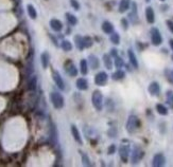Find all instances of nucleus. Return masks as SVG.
I'll return each mask as SVG.
<instances>
[{
    "label": "nucleus",
    "instance_id": "nucleus-21",
    "mask_svg": "<svg viewBox=\"0 0 173 167\" xmlns=\"http://www.w3.org/2000/svg\"><path fill=\"white\" fill-rule=\"evenodd\" d=\"M50 141L52 142L53 144L57 143V130L56 127L53 123H51L50 125Z\"/></svg>",
    "mask_w": 173,
    "mask_h": 167
},
{
    "label": "nucleus",
    "instance_id": "nucleus-43",
    "mask_svg": "<svg viewBox=\"0 0 173 167\" xmlns=\"http://www.w3.org/2000/svg\"><path fill=\"white\" fill-rule=\"evenodd\" d=\"M110 56H113V57H116V56H118V51H117V49H112L110 50Z\"/></svg>",
    "mask_w": 173,
    "mask_h": 167
},
{
    "label": "nucleus",
    "instance_id": "nucleus-10",
    "mask_svg": "<svg viewBox=\"0 0 173 167\" xmlns=\"http://www.w3.org/2000/svg\"><path fill=\"white\" fill-rule=\"evenodd\" d=\"M128 18L132 23H137L138 22V14H137V3L132 2L131 3V13L128 14Z\"/></svg>",
    "mask_w": 173,
    "mask_h": 167
},
{
    "label": "nucleus",
    "instance_id": "nucleus-19",
    "mask_svg": "<svg viewBox=\"0 0 173 167\" xmlns=\"http://www.w3.org/2000/svg\"><path fill=\"white\" fill-rule=\"evenodd\" d=\"M146 18H147V21L149 23H154L155 13H154V10H153L151 6H148V8L146 9Z\"/></svg>",
    "mask_w": 173,
    "mask_h": 167
},
{
    "label": "nucleus",
    "instance_id": "nucleus-16",
    "mask_svg": "<svg viewBox=\"0 0 173 167\" xmlns=\"http://www.w3.org/2000/svg\"><path fill=\"white\" fill-rule=\"evenodd\" d=\"M148 91L150 92V94H152V95H158L159 91H160L159 84L157 83V82H152V83L149 85Z\"/></svg>",
    "mask_w": 173,
    "mask_h": 167
},
{
    "label": "nucleus",
    "instance_id": "nucleus-12",
    "mask_svg": "<svg viewBox=\"0 0 173 167\" xmlns=\"http://www.w3.org/2000/svg\"><path fill=\"white\" fill-rule=\"evenodd\" d=\"M70 130H71V134H72V137H74V141L77 142L79 145H82V144H83V140H82L81 133H80L79 129L77 128V126L71 125V127H70Z\"/></svg>",
    "mask_w": 173,
    "mask_h": 167
},
{
    "label": "nucleus",
    "instance_id": "nucleus-9",
    "mask_svg": "<svg viewBox=\"0 0 173 167\" xmlns=\"http://www.w3.org/2000/svg\"><path fill=\"white\" fill-rule=\"evenodd\" d=\"M130 146L128 145H121L119 148V155H120V159L123 163H126L128 159V155H130Z\"/></svg>",
    "mask_w": 173,
    "mask_h": 167
},
{
    "label": "nucleus",
    "instance_id": "nucleus-3",
    "mask_svg": "<svg viewBox=\"0 0 173 167\" xmlns=\"http://www.w3.org/2000/svg\"><path fill=\"white\" fill-rule=\"evenodd\" d=\"M140 127V121L136 115H131L126 122V130L128 133H133Z\"/></svg>",
    "mask_w": 173,
    "mask_h": 167
},
{
    "label": "nucleus",
    "instance_id": "nucleus-28",
    "mask_svg": "<svg viewBox=\"0 0 173 167\" xmlns=\"http://www.w3.org/2000/svg\"><path fill=\"white\" fill-rule=\"evenodd\" d=\"M65 17H66L68 23H69L70 26H75V24L77 23V18L74 16V14H71V13H66Z\"/></svg>",
    "mask_w": 173,
    "mask_h": 167
},
{
    "label": "nucleus",
    "instance_id": "nucleus-32",
    "mask_svg": "<svg viewBox=\"0 0 173 167\" xmlns=\"http://www.w3.org/2000/svg\"><path fill=\"white\" fill-rule=\"evenodd\" d=\"M80 153H81V159H82V163H83V165L84 166H90L92 165L88 155H86L85 152H82V151H80Z\"/></svg>",
    "mask_w": 173,
    "mask_h": 167
},
{
    "label": "nucleus",
    "instance_id": "nucleus-25",
    "mask_svg": "<svg viewBox=\"0 0 173 167\" xmlns=\"http://www.w3.org/2000/svg\"><path fill=\"white\" fill-rule=\"evenodd\" d=\"M80 72L82 75H86L88 73V61L86 59H81L80 61Z\"/></svg>",
    "mask_w": 173,
    "mask_h": 167
},
{
    "label": "nucleus",
    "instance_id": "nucleus-1",
    "mask_svg": "<svg viewBox=\"0 0 173 167\" xmlns=\"http://www.w3.org/2000/svg\"><path fill=\"white\" fill-rule=\"evenodd\" d=\"M92 103L97 111H102L103 109V95L99 90H95L92 95Z\"/></svg>",
    "mask_w": 173,
    "mask_h": 167
},
{
    "label": "nucleus",
    "instance_id": "nucleus-38",
    "mask_svg": "<svg viewBox=\"0 0 173 167\" xmlns=\"http://www.w3.org/2000/svg\"><path fill=\"white\" fill-rule=\"evenodd\" d=\"M70 5H71L72 8H74V10H75V11H79L80 8H81L77 0H70Z\"/></svg>",
    "mask_w": 173,
    "mask_h": 167
},
{
    "label": "nucleus",
    "instance_id": "nucleus-31",
    "mask_svg": "<svg viewBox=\"0 0 173 167\" xmlns=\"http://www.w3.org/2000/svg\"><path fill=\"white\" fill-rule=\"evenodd\" d=\"M156 111L158 112V114H160V115H167L168 114L167 107L164 106L163 104H157L156 105Z\"/></svg>",
    "mask_w": 173,
    "mask_h": 167
},
{
    "label": "nucleus",
    "instance_id": "nucleus-41",
    "mask_svg": "<svg viewBox=\"0 0 173 167\" xmlns=\"http://www.w3.org/2000/svg\"><path fill=\"white\" fill-rule=\"evenodd\" d=\"M167 96H168V103L171 104L172 107H173V93L171 92V91H169L168 94H167Z\"/></svg>",
    "mask_w": 173,
    "mask_h": 167
},
{
    "label": "nucleus",
    "instance_id": "nucleus-13",
    "mask_svg": "<svg viewBox=\"0 0 173 167\" xmlns=\"http://www.w3.org/2000/svg\"><path fill=\"white\" fill-rule=\"evenodd\" d=\"M49 24H50V28L52 29L54 32H61V31L63 30V26H64L61 20H59V19H55V18L51 19Z\"/></svg>",
    "mask_w": 173,
    "mask_h": 167
},
{
    "label": "nucleus",
    "instance_id": "nucleus-5",
    "mask_svg": "<svg viewBox=\"0 0 173 167\" xmlns=\"http://www.w3.org/2000/svg\"><path fill=\"white\" fill-rule=\"evenodd\" d=\"M64 69H65L66 73H67L69 76L71 77H75L77 75V67L74 66V64L72 63L71 59H67L64 64Z\"/></svg>",
    "mask_w": 173,
    "mask_h": 167
},
{
    "label": "nucleus",
    "instance_id": "nucleus-37",
    "mask_svg": "<svg viewBox=\"0 0 173 167\" xmlns=\"http://www.w3.org/2000/svg\"><path fill=\"white\" fill-rule=\"evenodd\" d=\"M107 134L110 135V137H116V135H117V128H115V127H112V128H110L107 130Z\"/></svg>",
    "mask_w": 173,
    "mask_h": 167
},
{
    "label": "nucleus",
    "instance_id": "nucleus-24",
    "mask_svg": "<svg viewBox=\"0 0 173 167\" xmlns=\"http://www.w3.org/2000/svg\"><path fill=\"white\" fill-rule=\"evenodd\" d=\"M74 43L75 47L79 51H82L83 49H85L84 47V42H83V37L80 36V35H75L74 36Z\"/></svg>",
    "mask_w": 173,
    "mask_h": 167
},
{
    "label": "nucleus",
    "instance_id": "nucleus-44",
    "mask_svg": "<svg viewBox=\"0 0 173 167\" xmlns=\"http://www.w3.org/2000/svg\"><path fill=\"white\" fill-rule=\"evenodd\" d=\"M48 35H49V37L51 38V40L53 41V44H54V46H56V47H59V43H57V39L55 38V37H53L51 34H48Z\"/></svg>",
    "mask_w": 173,
    "mask_h": 167
},
{
    "label": "nucleus",
    "instance_id": "nucleus-7",
    "mask_svg": "<svg viewBox=\"0 0 173 167\" xmlns=\"http://www.w3.org/2000/svg\"><path fill=\"white\" fill-rule=\"evenodd\" d=\"M52 78H53V81H54L55 85L59 87V90H65V83H64L63 77L61 76L59 71L52 70Z\"/></svg>",
    "mask_w": 173,
    "mask_h": 167
},
{
    "label": "nucleus",
    "instance_id": "nucleus-11",
    "mask_svg": "<svg viewBox=\"0 0 173 167\" xmlns=\"http://www.w3.org/2000/svg\"><path fill=\"white\" fill-rule=\"evenodd\" d=\"M166 163V158L163 153H157V155H154L152 161V165L154 167H160L164 166Z\"/></svg>",
    "mask_w": 173,
    "mask_h": 167
},
{
    "label": "nucleus",
    "instance_id": "nucleus-18",
    "mask_svg": "<svg viewBox=\"0 0 173 167\" xmlns=\"http://www.w3.org/2000/svg\"><path fill=\"white\" fill-rule=\"evenodd\" d=\"M128 59H130L131 64L133 66V68L138 69V61H137L136 55H135V53L133 52L132 49H130V50L128 51Z\"/></svg>",
    "mask_w": 173,
    "mask_h": 167
},
{
    "label": "nucleus",
    "instance_id": "nucleus-47",
    "mask_svg": "<svg viewBox=\"0 0 173 167\" xmlns=\"http://www.w3.org/2000/svg\"><path fill=\"white\" fill-rule=\"evenodd\" d=\"M160 1H165V0H160Z\"/></svg>",
    "mask_w": 173,
    "mask_h": 167
},
{
    "label": "nucleus",
    "instance_id": "nucleus-36",
    "mask_svg": "<svg viewBox=\"0 0 173 167\" xmlns=\"http://www.w3.org/2000/svg\"><path fill=\"white\" fill-rule=\"evenodd\" d=\"M165 74H166V77H167L168 82H169L170 84L173 85V71L167 69V70L165 71Z\"/></svg>",
    "mask_w": 173,
    "mask_h": 167
},
{
    "label": "nucleus",
    "instance_id": "nucleus-17",
    "mask_svg": "<svg viewBox=\"0 0 173 167\" xmlns=\"http://www.w3.org/2000/svg\"><path fill=\"white\" fill-rule=\"evenodd\" d=\"M75 86L79 90L81 91H85L88 89V82L86 78L84 77H81V78H77V83H75Z\"/></svg>",
    "mask_w": 173,
    "mask_h": 167
},
{
    "label": "nucleus",
    "instance_id": "nucleus-2",
    "mask_svg": "<svg viewBox=\"0 0 173 167\" xmlns=\"http://www.w3.org/2000/svg\"><path fill=\"white\" fill-rule=\"evenodd\" d=\"M50 101L55 109H62L65 105V99L59 92H51Z\"/></svg>",
    "mask_w": 173,
    "mask_h": 167
},
{
    "label": "nucleus",
    "instance_id": "nucleus-20",
    "mask_svg": "<svg viewBox=\"0 0 173 167\" xmlns=\"http://www.w3.org/2000/svg\"><path fill=\"white\" fill-rule=\"evenodd\" d=\"M131 3H132L131 0H120V3H119V8H118L119 13L126 12V11L130 9Z\"/></svg>",
    "mask_w": 173,
    "mask_h": 167
},
{
    "label": "nucleus",
    "instance_id": "nucleus-34",
    "mask_svg": "<svg viewBox=\"0 0 173 167\" xmlns=\"http://www.w3.org/2000/svg\"><path fill=\"white\" fill-rule=\"evenodd\" d=\"M83 42H84V47L85 48H90L94 44V40L90 36H84L83 37Z\"/></svg>",
    "mask_w": 173,
    "mask_h": 167
},
{
    "label": "nucleus",
    "instance_id": "nucleus-33",
    "mask_svg": "<svg viewBox=\"0 0 173 167\" xmlns=\"http://www.w3.org/2000/svg\"><path fill=\"white\" fill-rule=\"evenodd\" d=\"M110 41L114 44H116V46L119 44L120 43V35L117 32H113L112 34H110Z\"/></svg>",
    "mask_w": 173,
    "mask_h": 167
},
{
    "label": "nucleus",
    "instance_id": "nucleus-6",
    "mask_svg": "<svg viewBox=\"0 0 173 167\" xmlns=\"http://www.w3.org/2000/svg\"><path fill=\"white\" fill-rule=\"evenodd\" d=\"M145 155V152L141 150L139 147H135L132 151V158H131V161H132V164H137Z\"/></svg>",
    "mask_w": 173,
    "mask_h": 167
},
{
    "label": "nucleus",
    "instance_id": "nucleus-39",
    "mask_svg": "<svg viewBox=\"0 0 173 167\" xmlns=\"http://www.w3.org/2000/svg\"><path fill=\"white\" fill-rule=\"evenodd\" d=\"M116 145L115 144H112L110 147H108V149H107V153L108 155H114L115 152H116Z\"/></svg>",
    "mask_w": 173,
    "mask_h": 167
},
{
    "label": "nucleus",
    "instance_id": "nucleus-40",
    "mask_svg": "<svg viewBox=\"0 0 173 167\" xmlns=\"http://www.w3.org/2000/svg\"><path fill=\"white\" fill-rule=\"evenodd\" d=\"M121 26H122L123 30H128V20L126 18H122L121 19Z\"/></svg>",
    "mask_w": 173,
    "mask_h": 167
},
{
    "label": "nucleus",
    "instance_id": "nucleus-8",
    "mask_svg": "<svg viewBox=\"0 0 173 167\" xmlns=\"http://www.w3.org/2000/svg\"><path fill=\"white\" fill-rule=\"evenodd\" d=\"M107 81H108L107 74H106V72H103V71L99 72L98 74L95 76V84H96L97 86H101V87L105 86Z\"/></svg>",
    "mask_w": 173,
    "mask_h": 167
},
{
    "label": "nucleus",
    "instance_id": "nucleus-15",
    "mask_svg": "<svg viewBox=\"0 0 173 167\" xmlns=\"http://www.w3.org/2000/svg\"><path fill=\"white\" fill-rule=\"evenodd\" d=\"M101 28H102V31L107 35L112 34V33L114 32V26H113L112 22H110L108 20H105V21L102 22Z\"/></svg>",
    "mask_w": 173,
    "mask_h": 167
},
{
    "label": "nucleus",
    "instance_id": "nucleus-30",
    "mask_svg": "<svg viewBox=\"0 0 173 167\" xmlns=\"http://www.w3.org/2000/svg\"><path fill=\"white\" fill-rule=\"evenodd\" d=\"M61 48L65 52H70L72 50V43L69 40H63L61 42Z\"/></svg>",
    "mask_w": 173,
    "mask_h": 167
},
{
    "label": "nucleus",
    "instance_id": "nucleus-23",
    "mask_svg": "<svg viewBox=\"0 0 173 167\" xmlns=\"http://www.w3.org/2000/svg\"><path fill=\"white\" fill-rule=\"evenodd\" d=\"M27 12H28V15L31 19H36L37 18L36 9L34 8L33 4H28V5H27Z\"/></svg>",
    "mask_w": 173,
    "mask_h": 167
},
{
    "label": "nucleus",
    "instance_id": "nucleus-45",
    "mask_svg": "<svg viewBox=\"0 0 173 167\" xmlns=\"http://www.w3.org/2000/svg\"><path fill=\"white\" fill-rule=\"evenodd\" d=\"M169 44H170V48H171L172 51H173V39H170V40H169Z\"/></svg>",
    "mask_w": 173,
    "mask_h": 167
},
{
    "label": "nucleus",
    "instance_id": "nucleus-27",
    "mask_svg": "<svg viewBox=\"0 0 173 167\" xmlns=\"http://www.w3.org/2000/svg\"><path fill=\"white\" fill-rule=\"evenodd\" d=\"M124 77H125V73H124V71L120 70V69H118V70L115 73H113L112 75V78L114 79V81H121Z\"/></svg>",
    "mask_w": 173,
    "mask_h": 167
},
{
    "label": "nucleus",
    "instance_id": "nucleus-48",
    "mask_svg": "<svg viewBox=\"0 0 173 167\" xmlns=\"http://www.w3.org/2000/svg\"><path fill=\"white\" fill-rule=\"evenodd\" d=\"M172 59H173V55H172Z\"/></svg>",
    "mask_w": 173,
    "mask_h": 167
},
{
    "label": "nucleus",
    "instance_id": "nucleus-29",
    "mask_svg": "<svg viewBox=\"0 0 173 167\" xmlns=\"http://www.w3.org/2000/svg\"><path fill=\"white\" fill-rule=\"evenodd\" d=\"M36 86H37V77L36 76H31L30 79H29V83H28L29 90L34 91L35 89H36Z\"/></svg>",
    "mask_w": 173,
    "mask_h": 167
},
{
    "label": "nucleus",
    "instance_id": "nucleus-42",
    "mask_svg": "<svg viewBox=\"0 0 173 167\" xmlns=\"http://www.w3.org/2000/svg\"><path fill=\"white\" fill-rule=\"evenodd\" d=\"M166 23H167V26H168V28H169V30L173 33V21H172V20H167V21H166Z\"/></svg>",
    "mask_w": 173,
    "mask_h": 167
},
{
    "label": "nucleus",
    "instance_id": "nucleus-46",
    "mask_svg": "<svg viewBox=\"0 0 173 167\" xmlns=\"http://www.w3.org/2000/svg\"><path fill=\"white\" fill-rule=\"evenodd\" d=\"M146 1H147V2H150V0H146Z\"/></svg>",
    "mask_w": 173,
    "mask_h": 167
},
{
    "label": "nucleus",
    "instance_id": "nucleus-22",
    "mask_svg": "<svg viewBox=\"0 0 173 167\" xmlns=\"http://www.w3.org/2000/svg\"><path fill=\"white\" fill-rule=\"evenodd\" d=\"M49 61H50V55L48 52H43L41 55V63L44 69H47L49 66Z\"/></svg>",
    "mask_w": 173,
    "mask_h": 167
},
{
    "label": "nucleus",
    "instance_id": "nucleus-14",
    "mask_svg": "<svg viewBox=\"0 0 173 167\" xmlns=\"http://www.w3.org/2000/svg\"><path fill=\"white\" fill-rule=\"evenodd\" d=\"M88 63H89V66L92 70H97V69L100 67L99 58L94 54H90L89 56H88Z\"/></svg>",
    "mask_w": 173,
    "mask_h": 167
},
{
    "label": "nucleus",
    "instance_id": "nucleus-35",
    "mask_svg": "<svg viewBox=\"0 0 173 167\" xmlns=\"http://www.w3.org/2000/svg\"><path fill=\"white\" fill-rule=\"evenodd\" d=\"M114 64L117 69H121L124 66V61L120 56H116L115 57V61H114Z\"/></svg>",
    "mask_w": 173,
    "mask_h": 167
},
{
    "label": "nucleus",
    "instance_id": "nucleus-26",
    "mask_svg": "<svg viewBox=\"0 0 173 167\" xmlns=\"http://www.w3.org/2000/svg\"><path fill=\"white\" fill-rule=\"evenodd\" d=\"M103 63L107 70H112L113 69V61H112V58H110V55H108V54L103 55Z\"/></svg>",
    "mask_w": 173,
    "mask_h": 167
},
{
    "label": "nucleus",
    "instance_id": "nucleus-4",
    "mask_svg": "<svg viewBox=\"0 0 173 167\" xmlns=\"http://www.w3.org/2000/svg\"><path fill=\"white\" fill-rule=\"evenodd\" d=\"M150 35H151V41L154 46H159L163 42V37L161 34L159 32V30L157 28H152L150 31Z\"/></svg>",
    "mask_w": 173,
    "mask_h": 167
}]
</instances>
